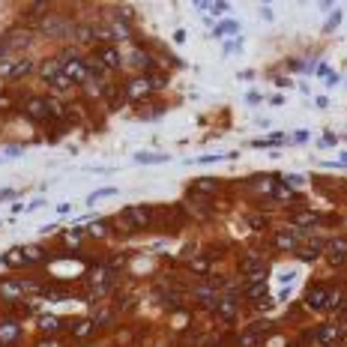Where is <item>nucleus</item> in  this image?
I'll return each mask as SVG.
<instances>
[{"mask_svg":"<svg viewBox=\"0 0 347 347\" xmlns=\"http://www.w3.org/2000/svg\"><path fill=\"white\" fill-rule=\"evenodd\" d=\"M123 93H126V99H132V102H141V99H147V96L153 93V84H150V78H132Z\"/></svg>","mask_w":347,"mask_h":347,"instance_id":"f257e3e1","label":"nucleus"},{"mask_svg":"<svg viewBox=\"0 0 347 347\" xmlns=\"http://www.w3.org/2000/svg\"><path fill=\"white\" fill-rule=\"evenodd\" d=\"M24 114H27L30 120H45V117L54 114V105H51L48 99H30V102L24 105Z\"/></svg>","mask_w":347,"mask_h":347,"instance_id":"f03ea898","label":"nucleus"},{"mask_svg":"<svg viewBox=\"0 0 347 347\" xmlns=\"http://www.w3.org/2000/svg\"><path fill=\"white\" fill-rule=\"evenodd\" d=\"M63 75L72 81V84H75V81L81 84V81L90 78V66L84 63V60H69V63H63Z\"/></svg>","mask_w":347,"mask_h":347,"instance_id":"7ed1b4c3","label":"nucleus"},{"mask_svg":"<svg viewBox=\"0 0 347 347\" xmlns=\"http://www.w3.org/2000/svg\"><path fill=\"white\" fill-rule=\"evenodd\" d=\"M96 60L105 66V69H117V66H120V54H117L114 45H102V48L96 51Z\"/></svg>","mask_w":347,"mask_h":347,"instance_id":"20e7f679","label":"nucleus"},{"mask_svg":"<svg viewBox=\"0 0 347 347\" xmlns=\"http://www.w3.org/2000/svg\"><path fill=\"white\" fill-rule=\"evenodd\" d=\"M42 78H45L48 84H57V81L63 78V63H60V60H45V63H42Z\"/></svg>","mask_w":347,"mask_h":347,"instance_id":"39448f33","label":"nucleus"},{"mask_svg":"<svg viewBox=\"0 0 347 347\" xmlns=\"http://www.w3.org/2000/svg\"><path fill=\"white\" fill-rule=\"evenodd\" d=\"M126 216H129V221H132V227H147V224H150V219H153L147 207H129Z\"/></svg>","mask_w":347,"mask_h":347,"instance_id":"423d86ee","label":"nucleus"},{"mask_svg":"<svg viewBox=\"0 0 347 347\" xmlns=\"http://www.w3.org/2000/svg\"><path fill=\"white\" fill-rule=\"evenodd\" d=\"M326 299H329L326 287H312V290L305 293V305H309V309H326Z\"/></svg>","mask_w":347,"mask_h":347,"instance_id":"0eeeda50","label":"nucleus"},{"mask_svg":"<svg viewBox=\"0 0 347 347\" xmlns=\"http://www.w3.org/2000/svg\"><path fill=\"white\" fill-rule=\"evenodd\" d=\"M296 243H299V237H296V234H287V230H282V234L273 237V246H276V249H296Z\"/></svg>","mask_w":347,"mask_h":347,"instance_id":"6e6552de","label":"nucleus"},{"mask_svg":"<svg viewBox=\"0 0 347 347\" xmlns=\"http://www.w3.org/2000/svg\"><path fill=\"white\" fill-rule=\"evenodd\" d=\"M24 254H27L24 249H12V252H6V254H3V260H6V266H27L30 260H27Z\"/></svg>","mask_w":347,"mask_h":347,"instance_id":"1a4fd4ad","label":"nucleus"},{"mask_svg":"<svg viewBox=\"0 0 347 347\" xmlns=\"http://www.w3.org/2000/svg\"><path fill=\"white\" fill-rule=\"evenodd\" d=\"M320 249H323L320 240H309V246H302L296 254H299V260H315L317 254H320Z\"/></svg>","mask_w":347,"mask_h":347,"instance_id":"9d476101","label":"nucleus"},{"mask_svg":"<svg viewBox=\"0 0 347 347\" xmlns=\"http://www.w3.org/2000/svg\"><path fill=\"white\" fill-rule=\"evenodd\" d=\"M317 338L323 341V344H332L335 338H338V329L332 326V323H323V326H317V332H315Z\"/></svg>","mask_w":347,"mask_h":347,"instance_id":"9b49d317","label":"nucleus"},{"mask_svg":"<svg viewBox=\"0 0 347 347\" xmlns=\"http://www.w3.org/2000/svg\"><path fill=\"white\" fill-rule=\"evenodd\" d=\"M18 338V326L15 323H0V344H12Z\"/></svg>","mask_w":347,"mask_h":347,"instance_id":"f8f14e48","label":"nucleus"},{"mask_svg":"<svg viewBox=\"0 0 347 347\" xmlns=\"http://www.w3.org/2000/svg\"><path fill=\"white\" fill-rule=\"evenodd\" d=\"M266 290H269V284L266 282H252L249 287H246V296H249V299H263Z\"/></svg>","mask_w":347,"mask_h":347,"instance_id":"ddd939ff","label":"nucleus"},{"mask_svg":"<svg viewBox=\"0 0 347 347\" xmlns=\"http://www.w3.org/2000/svg\"><path fill=\"white\" fill-rule=\"evenodd\" d=\"M27 72H33V63H30V60H18V63L12 66V72H9V78H12V81H18V78H24Z\"/></svg>","mask_w":347,"mask_h":347,"instance_id":"4468645a","label":"nucleus"},{"mask_svg":"<svg viewBox=\"0 0 347 347\" xmlns=\"http://www.w3.org/2000/svg\"><path fill=\"white\" fill-rule=\"evenodd\" d=\"M329 254H332V260H341L347 254V240H332L329 243Z\"/></svg>","mask_w":347,"mask_h":347,"instance_id":"2eb2a0df","label":"nucleus"},{"mask_svg":"<svg viewBox=\"0 0 347 347\" xmlns=\"http://www.w3.org/2000/svg\"><path fill=\"white\" fill-rule=\"evenodd\" d=\"M90 332H93V320H81V323H75V329H72L75 338H87Z\"/></svg>","mask_w":347,"mask_h":347,"instance_id":"dca6fc26","label":"nucleus"},{"mask_svg":"<svg viewBox=\"0 0 347 347\" xmlns=\"http://www.w3.org/2000/svg\"><path fill=\"white\" fill-rule=\"evenodd\" d=\"M315 221H317V213H296L293 216V224H299V227H309Z\"/></svg>","mask_w":347,"mask_h":347,"instance_id":"f3484780","label":"nucleus"},{"mask_svg":"<svg viewBox=\"0 0 347 347\" xmlns=\"http://www.w3.org/2000/svg\"><path fill=\"white\" fill-rule=\"evenodd\" d=\"M0 290H3L6 296H18V293L24 290V284H18V282H3V284H0Z\"/></svg>","mask_w":347,"mask_h":347,"instance_id":"a211bd4d","label":"nucleus"},{"mask_svg":"<svg viewBox=\"0 0 347 347\" xmlns=\"http://www.w3.org/2000/svg\"><path fill=\"white\" fill-rule=\"evenodd\" d=\"M102 96H105V99L111 102V108H117V105L123 102V99H120V93H117V87H111V84H108V87L102 90Z\"/></svg>","mask_w":347,"mask_h":347,"instance_id":"6ab92c4d","label":"nucleus"},{"mask_svg":"<svg viewBox=\"0 0 347 347\" xmlns=\"http://www.w3.org/2000/svg\"><path fill=\"white\" fill-rule=\"evenodd\" d=\"M108 230H111V221H93V224H90V234H93V237H105Z\"/></svg>","mask_w":347,"mask_h":347,"instance_id":"aec40b11","label":"nucleus"},{"mask_svg":"<svg viewBox=\"0 0 347 347\" xmlns=\"http://www.w3.org/2000/svg\"><path fill=\"white\" fill-rule=\"evenodd\" d=\"M135 159H138L141 165H153V162H162L165 156H162V153H138Z\"/></svg>","mask_w":347,"mask_h":347,"instance_id":"412c9836","label":"nucleus"},{"mask_svg":"<svg viewBox=\"0 0 347 347\" xmlns=\"http://www.w3.org/2000/svg\"><path fill=\"white\" fill-rule=\"evenodd\" d=\"M191 186L198 191H216V180H195Z\"/></svg>","mask_w":347,"mask_h":347,"instance_id":"4be33fe9","label":"nucleus"},{"mask_svg":"<svg viewBox=\"0 0 347 347\" xmlns=\"http://www.w3.org/2000/svg\"><path fill=\"white\" fill-rule=\"evenodd\" d=\"M75 36L84 39V42H93V30L90 27H75Z\"/></svg>","mask_w":347,"mask_h":347,"instance_id":"5701e85b","label":"nucleus"},{"mask_svg":"<svg viewBox=\"0 0 347 347\" xmlns=\"http://www.w3.org/2000/svg\"><path fill=\"white\" fill-rule=\"evenodd\" d=\"M207 266H210V263H207V257H201V260H191V269H195V273H207Z\"/></svg>","mask_w":347,"mask_h":347,"instance_id":"b1692460","label":"nucleus"},{"mask_svg":"<svg viewBox=\"0 0 347 347\" xmlns=\"http://www.w3.org/2000/svg\"><path fill=\"white\" fill-rule=\"evenodd\" d=\"M284 141V135H269V141H254L257 147H266V144H282Z\"/></svg>","mask_w":347,"mask_h":347,"instance_id":"393cba45","label":"nucleus"},{"mask_svg":"<svg viewBox=\"0 0 347 347\" xmlns=\"http://www.w3.org/2000/svg\"><path fill=\"white\" fill-rule=\"evenodd\" d=\"M201 9H210V12H224L227 6H224V3H201Z\"/></svg>","mask_w":347,"mask_h":347,"instance_id":"a878e982","label":"nucleus"},{"mask_svg":"<svg viewBox=\"0 0 347 347\" xmlns=\"http://www.w3.org/2000/svg\"><path fill=\"white\" fill-rule=\"evenodd\" d=\"M234 30H237V24H234V21H224V24H219V27H216V33H219V36H221V33H234Z\"/></svg>","mask_w":347,"mask_h":347,"instance_id":"bb28decb","label":"nucleus"},{"mask_svg":"<svg viewBox=\"0 0 347 347\" xmlns=\"http://www.w3.org/2000/svg\"><path fill=\"white\" fill-rule=\"evenodd\" d=\"M57 323H60L57 317H45V320H42V326H45V329H51V326H57Z\"/></svg>","mask_w":347,"mask_h":347,"instance_id":"cd10ccee","label":"nucleus"},{"mask_svg":"<svg viewBox=\"0 0 347 347\" xmlns=\"http://www.w3.org/2000/svg\"><path fill=\"white\" fill-rule=\"evenodd\" d=\"M221 315H224V317H234V302H224V309H221Z\"/></svg>","mask_w":347,"mask_h":347,"instance_id":"c85d7f7f","label":"nucleus"},{"mask_svg":"<svg viewBox=\"0 0 347 347\" xmlns=\"http://www.w3.org/2000/svg\"><path fill=\"white\" fill-rule=\"evenodd\" d=\"M293 141H296V144H302V141H309V135H305V132H296V135H293Z\"/></svg>","mask_w":347,"mask_h":347,"instance_id":"c756f323","label":"nucleus"}]
</instances>
